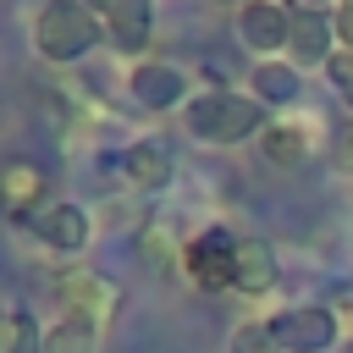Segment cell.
Returning a JSON list of instances; mask_svg holds the SVG:
<instances>
[{
    "label": "cell",
    "instance_id": "obj_10",
    "mask_svg": "<svg viewBox=\"0 0 353 353\" xmlns=\"http://www.w3.org/2000/svg\"><path fill=\"white\" fill-rule=\"evenodd\" d=\"M336 55V28H331V11L325 6H292V44H287V61L303 72V66H320Z\"/></svg>",
    "mask_w": 353,
    "mask_h": 353
},
{
    "label": "cell",
    "instance_id": "obj_2",
    "mask_svg": "<svg viewBox=\"0 0 353 353\" xmlns=\"http://www.w3.org/2000/svg\"><path fill=\"white\" fill-rule=\"evenodd\" d=\"M28 33H33V50L50 66H77V61H88L105 44V17L88 11L83 0H44L33 11Z\"/></svg>",
    "mask_w": 353,
    "mask_h": 353
},
{
    "label": "cell",
    "instance_id": "obj_19",
    "mask_svg": "<svg viewBox=\"0 0 353 353\" xmlns=\"http://www.w3.org/2000/svg\"><path fill=\"white\" fill-rule=\"evenodd\" d=\"M11 353H44V325L33 309H17V325H11Z\"/></svg>",
    "mask_w": 353,
    "mask_h": 353
},
{
    "label": "cell",
    "instance_id": "obj_9",
    "mask_svg": "<svg viewBox=\"0 0 353 353\" xmlns=\"http://www.w3.org/2000/svg\"><path fill=\"white\" fill-rule=\"evenodd\" d=\"M44 188H50V176H44L39 160H22V154L0 160V210H6L11 221H33V215L50 204Z\"/></svg>",
    "mask_w": 353,
    "mask_h": 353
},
{
    "label": "cell",
    "instance_id": "obj_6",
    "mask_svg": "<svg viewBox=\"0 0 353 353\" xmlns=\"http://www.w3.org/2000/svg\"><path fill=\"white\" fill-rule=\"evenodd\" d=\"M270 325H276L281 353H331V347L342 342L336 314H331L325 303H298V309H281Z\"/></svg>",
    "mask_w": 353,
    "mask_h": 353
},
{
    "label": "cell",
    "instance_id": "obj_20",
    "mask_svg": "<svg viewBox=\"0 0 353 353\" xmlns=\"http://www.w3.org/2000/svg\"><path fill=\"white\" fill-rule=\"evenodd\" d=\"M325 77H331V88H336V99L353 110V50H336L331 61H325Z\"/></svg>",
    "mask_w": 353,
    "mask_h": 353
},
{
    "label": "cell",
    "instance_id": "obj_12",
    "mask_svg": "<svg viewBox=\"0 0 353 353\" xmlns=\"http://www.w3.org/2000/svg\"><path fill=\"white\" fill-rule=\"evenodd\" d=\"M314 149V116H270L259 132V154L281 171H298Z\"/></svg>",
    "mask_w": 353,
    "mask_h": 353
},
{
    "label": "cell",
    "instance_id": "obj_23",
    "mask_svg": "<svg viewBox=\"0 0 353 353\" xmlns=\"http://www.w3.org/2000/svg\"><path fill=\"white\" fill-rule=\"evenodd\" d=\"M336 165L342 171H353V121L342 127V138H336Z\"/></svg>",
    "mask_w": 353,
    "mask_h": 353
},
{
    "label": "cell",
    "instance_id": "obj_15",
    "mask_svg": "<svg viewBox=\"0 0 353 353\" xmlns=\"http://www.w3.org/2000/svg\"><path fill=\"white\" fill-rule=\"evenodd\" d=\"M248 88H254V99H259V105H292V99H298V88H303V72H298L287 55H270V61H254Z\"/></svg>",
    "mask_w": 353,
    "mask_h": 353
},
{
    "label": "cell",
    "instance_id": "obj_8",
    "mask_svg": "<svg viewBox=\"0 0 353 353\" xmlns=\"http://www.w3.org/2000/svg\"><path fill=\"white\" fill-rule=\"evenodd\" d=\"M28 226H33V237H39L50 254H83L88 237H94V215H88L83 204H72V199H50Z\"/></svg>",
    "mask_w": 353,
    "mask_h": 353
},
{
    "label": "cell",
    "instance_id": "obj_25",
    "mask_svg": "<svg viewBox=\"0 0 353 353\" xmlns=\"http://www.w3.org/2000/svg\"><path fill=\"white\" fill-rule=\"evenodd\" d=\"M83 6H88V11H99V17H105V6H110V0H83Z\"/></svg>",
    "mask_w": 353,
    "mask_h": 353
},
{
    "label": "cell",
    "instance_id": "obj_22",
    "mask_svg": "<svg viewBox=\"0 0 353 353\" xmlns=\"http://www.w3.org/2000/svg\"><path fill=\"white\" fill-rule=\"evenodd\" d=\"M331 314H336V331H342V347L353 353V292H347V298H336V303H331Z\"/></svg>",
    "mask_w": 353,
    "mask_h": 353
},
{
    "label": "cell",
    "instance_id": "obj_5",
    "mask_svg": "<svg viewBox=\"0 0 353 353\" xmlns=\"http://www.w3.org/2000/svg\"><path fill=\"white\" fill-rule=\"evenodd\" d=\"M237 39L259 61L287 55V44H292V6L287 0H248V6H237Z\"/></svg>",
    "mask_w": 353,
    "mask_h": 353
},
{
    "label": "cell",
    "instance_id": "obj_24",
    "mask_svg": "<svg viewBox=\"0 0 353 353\" xmlns=\"http://www.w3.org/2000/svg\"><path fill=\"white\" fill-rule=\"evenodd\" d=\"M11 325H17V309L0 303V353H11Z\"/></svg>",
    "mask_w": 353,
    "mask_h": 353
},
{
    "label": "cell",
    "instance_id": "obj_21",
    "mask_svg": "<svg viewBox=\"0 0 353 353\" xmlns=\"http://www.w3.org/2000/svg\"><path fill=\"white\" fill-rule=\"evenodd\" d=\"M331 28H336V50H353V0L331 6Z\"/></svg>",
    "mask_w": 353,
    "mask_h": 353
},
{
    "label": "cell",
    "instance_id": "obj_13",
    "mask_svg": "<svg viewBox=\"0 0 353 353\" xmlns=\"http://www.w3.org/2000/svg\"><path fill=\"white\" fill-rule=\"evenodd\" d=\"M154 39V0H110L105 6V44L121 55H143Z\"/></svg>",
    "mask_w": 353,
    "mask_h": 353
},
{
    "label": "cell",
    "instance_id": "obj_7",
    "mask_svg": "<svg viewBox=\"0 0 353 353\" xmlns=\"http://www.w3.org/2000/svg\"><path fill=\"white\" fill-rule=\"evenodd\" d=\"M127 94H132V105H143V110H154V116H165V110H176V105L193 99V94H188V72H182L176 61H132Z\"/></svg>",
    "mask_w": 353,
    "mask_h": 353
},
{
    "label": "cell",
    "instance_id": "obj_18",
    "mask_svg": "<svg viewBox=\"0 0 353 353\" xmlns=\"http://www.w3.org/2000/svg\"><path fill=\"white\" fill-rule=\"evenodd\" d=\"M138 254H143L154 270H171V265H182V248H176V243H165V226H149V232L138 237Z\"/></svg>",
    "mask_w": 353,
    "mask_h": 353
},
{
    "label": "cell",
    "instance_id": "obj_14",
    "mask_svg": "<svg viewBox=\"0 0 353 353\" xmlns=\"http://www.w3.org/2000/svg\"><path fill=\"white\" fill-rule=\"evenodd\" d=\"M281 281V259L265 237H237V270H232V292H248V298H265L270 287Z\"/></svg>",
    "mask_w": 353,
    "mask_h": 353
},
{
    "label": "cell",
    "instance_id": "obj_4",
    "mask_svg": "<svg viewBox=\"0 0 353 353\" xmlns=\"http://www.w3.org/2000/svg\"><path fill=\"white\" fill-rule=\"evenodd\" d=\"M232 270H237V237H232V232L204 226L193 243H182V276H188L199 292L232 287Z\"/></svg>",
    "mask_w": 353,
    "mask_h": 353
},
{
    "label": "cell",
    "instance_id": "obj_3",
    "mask_svg": "<svg viewBox=\"0 0 353 353\" xmlns=\"http://www.w3.org/2000/svg\"><path fill=\"white\" fill-rule=\"evenodd\" d=\"M50 292H55L61 314H77V320H94V325H105V320L121 309V287H116L105 270H94V265H72V270H55Z\"/></svg>",
    "mask_w": 353,
    "mask_h": 353
},
{
    "label": "cell",
    "instance_id": "obj_17",
    "mask_svg": "<svg viewBox=\"0 0 353 353\" xmlns=\"http://www.w3.org/2000/svg\"><path fill=\"white\" fill-rule=\"evenodd\" d=\"M226 353H281V342H276V325H270V320H243V325H232V342H226Z\"/></svg>",
    "mask_w": 353,
    "mask_h": 353
},
{
    "label": "cell",
    "instance_id": "obj_1",
    "mask_svg": "<svg viewBox=\"0 0 353 353\" xmlns=\"http://www.w3.org/2000/svg\"><path fill=\"white\" fill-rule=\"evenodd\" d=\"M265 105L254 99V94H237V88H199L188 105H182V127L199 138V143H221V149H232V143H248V138H259L265 132Z\"/></svg>",
    "mask_w": 353,
    "mask_h": 353
},
{
    "label": "cell",
    "instance_id": "obj_16",
    "mask_svg": "<svg viewBox=\"0 0 353 353\" xmlns=\"http://www.w3.org/2000/svg\"><path fill=\"white\" fill-rule=\"evenodd\" d=\"M44 353H99V325L77 314H55L44 325Z\"/></svg>",
    "mask_w": 353,
    "mask_h": 353
},
{
    "label": "cell",
    "instance_id": "obj_11",
    "mask_svg": "<svg viewBox=\"0 0 353 353\" xmlns=\"http://www.w3.org/2000/svg\"><path fill=\"white\" fill-rule=\"evenodd\" d=\"M121 176L132 193H160L171 176H176V154L165 138H132L121 149Z\"/></svg>",
    "mask_w": 353,
    "mask_h": 353
}]
</instances>
